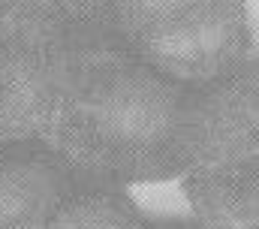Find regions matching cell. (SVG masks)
I'll use <instances>...</instances> for the list:
<instances>
[{
    "mask_svg": "<svg viewBox=\"0 0 259 229\" xmlns=\"http://www.w3.org/2000/svg\"><path fill=\"white\" fill-rule=\"evenodd\" d=\"M75 52L46 145L81 178L151 184L181 178L196 139V91L142 66L100 27V3H66Z\"/></svg>",
    "mask_w": 259,
    "mask_h": 229,
    "instance_id": "1",
    "label": "cell"
},
{
    "mask_svg": "<svg viewBox=\"0 0 259 229\" xmlns=\"http://www.w3.org/2000/svg\"><path fill=\"white\" fill-rule=\"evenodd\" d=\"M100 27L142 66L190 91L211 88L256 60L247 6L238 0L100 3Z\"/></svg>",
    "mask_w": 259,
    "mask_h": 229,
    "instance_id": "2",
    "label": "cell"
},
{
    "mask_svg": "<svg viewBox=\"0 0 259 229\" xmlns=\"http://www.w3.org/2000/svg\"><path fill=\"white\" fill-rule=\"evenodd\" d=\"M193 220L205 229H256L259 220V75L250 60L235 75L196 91V139L181 175Z\"/></svg>",
    "mask_w": 259,
    "mask_h": 229,
    "instance_id": "3",
    "label": "cell"
},
{
    "mask_svg": "<svg viewBox=\"0 0 259 229\" xmlns=\"http://www.w3.org/2000/svg\"><path fill=\"white\" fill-rule=\"evenodd\" d=\"M72 52L66 3H0V142H46Z\"/></svg>",
    "mask_w": 259,
    "mask_h": 229,
    "instance_id": "4",
    "label": "cell"
},
{
    "mask_svg": "<svg viewBox=\"0 0 259 229\" xmlns=\"http://www.w3.org/2000/svg\"><path fill=\"white\" fill-rule=\"evenodd\" d=\"M72 181L46 142H0V229H30Z\"/></svg>",
    "mask_w": 259,
    "mask_h": 229,
    "instance_id": "5",
    "label": "cell"
},
{
    "mask_svg": "<svg viewBox=\"0 0 259 229\" xmlns=\"http://www.w3.org/2000/svg\"><path fill=\"white\" fill-rule=\"evenodd\" d=\"M30 229H157L124 187L75 175Z\"/></svg>",
    "mask_w": 259,
    "mask_h": 229,
    "instance_id": "6",
    "label": "cell"
},
{
    "mask_svg": "<svg viewBox=\"0 0 259 229\" xmlns=\"http://www.w3.org/2000/svg\"><path fill=\"white\" fill-rule=\"evenodd\" d=\"M157 229H205V226H199V223H181V220H172V223H157Z\"/></svg>",
    "mask_w": 259,
    "mask_h": 229,
    "instance_id": "7",
    "label": "cell"
}]
</instances>
